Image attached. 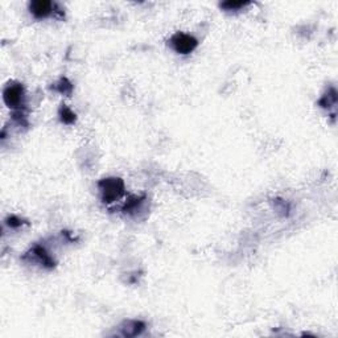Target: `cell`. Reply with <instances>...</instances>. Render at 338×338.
<instances>
[{"label":"cell","instance_id":"obj_1","mask_svg":"<svg viewBox=\"0 0 338 338\" xmlns=\"http://www.w3.org/2000/svg\"><path fill=\"white\" fill-rule=\"evenodd\" d=\"M98 189L99 196L103 204H114L119 201L124 193H126V185L120 177H106L98 181Z\"/></svg>","mask_w":338,"mask_h":338},{"label":"cell","instance_id":"obj_2","mask_svg":"<svg viewBox=\"0 0 338 338\" xmlns=\"http://www.w3.org/2000/svg\"><path fill=\"white\" fill-rule=\"evenodd\" d=\"M3 99L7 107L14 111L25 110V90L23 85L16 81L8 82L3 90Z\"/></svg>","mask_w":338,"mask_h":338},{"label":"cell","instance_id":"obj_3","mask_svg":"<svg viewBox=\"0 0 338 338\" xmlns=\"http://www.w3.org/2000/svg\"><path fill=\"white\" fill-rule=\"evenodd\" d=\"M168 45L172 48L177 54H186L193 53L198 47V40L196 37L192 36L185 32H176L171 39L168 40Z\"/></svg>","mask_w":338,"mask_h":338},{"label":"cell","instance_id":"obj_4","mask_svg":"<svg viewBox=\"0 0 338 338\" xmlns=\"http://www.w3.org/2000/svg\"><path fill=\"white\" fill-rule=\"evenodd\" d=\"M28 8H29L30 15L37 20L47 19V17L62 11L61 8H58V4L49 2V0H33V2H30Z\"/></svg>","mask_w":338,"mask_h":338},{"label":"cell","instance_id":"obj_5","mask_svg":"<svg viewBox=\"0 0 338 338\" xmlns=\"http://www.w3.org/2000/svg\"><path fill=\"white\" fill-rule=\"evenodd\" d=\"M27 258H30V262L33 260L37 264H40L41 267L47 269H53L54 267H56V260H54V258L52 256V254L41 245H35L33 247L23 256V259Z\"/></svg>","mask_w":338,"mask_h":338},{"label":"cell","instance_id":"obj_6","mask_svg":"<svg viewBox=\"0 0 338 338\" xmlns=\"http://www.w3.org/2000/svg\"><path fill=\"white\" fill-rule=\"evenodd\" d=\"M147 197L146 196H131L127 198L124 205L122 206V212L128 216H133L136 213H139L142 210L143 205L146 202Z\"/></svg>","mask_w":338,"mask_h":338},{"label":"cell","instance_id":"obj_7","mask_svg":"<svg viewBox=\"0 0 338 338\" xmlns=\"http://www.w3.org/2000/svg\"><path fill=\"white\" fill-rule=\"evenodd\" d=\"M126 328L123 329V335H127V337H135V335H139L144 329H146V324L143 321H138V320H131V321L124 322Z\"/></svg>","mask_w":338,"mask_h":338},{"label":"cell","instance_id":"obj_8","mask_svg":"<svg viewBox=\"0 0 338 338\" xmlns=\"http://www.w3.org/2000/svg\"><path fill=\"white\" fill-rule=\"evenodd\" d=\"M318 105L322 109L335 107V105H337V91H335L334 87H329L328 91L321 96V99L318 100Z\"/></svg>","mask_w":338,"mask_h":338},{"label":"cell","instance_id":"obj_9","mask_svg":"<svg viewBox=\"0 0 338 338\" xmlns=\"http://www.w3.org/2000/svg\"><path fill=\"white\" fill-rule=\"evenodd\" d=\"M58 116H60L61 123L66 124V126H72L77 120L76 113L66 105H61L60 110H58Z\"/></svg>","mask_w":338,"mask_h":338},{"label":"cell","instance_id":"obj_10","mask_svg":"<svg viewBox=\"0 0 338 338\" xmlns=\"http://www.w3.org/2000/svg\"><path fill=\"white\" fill-rule=\"evenodd\" d=\"M54 89L60 94H63V95H70V94L73 93V83L70 82L67 78L62 77V78L56 83Z\"/></svg>","mask_w":338,"mask_h":338},{"label":"cell","instance_id":"obj_11","mask_svg":"<svg viewBox=\"0 0 338 338\" xmlns=\"http://www.w3.org/2000/svg\"><path fill=\"white\" fill-rule=\"evenodd\" d=\"M249 2H225V3H221L219 6H221V8L225 11H239L242 10V8L247 7L249 6Z\"/></svg>","mask_w":338,"mask_h":338},{"label":"cell","instance_id":"obj_12","mask_svg":"<svg viewBox=\"0 0 338 338\" xmlns=\"http://www.w3.org/2000/svg\"><path fill=\"white\" fill-rule=\"evenodd\" d=\"M6 223H7L10 227H12V229H19V227H21L23 225H27V222H25L23 218H20V217H17V216L8 217V219L6 221Z\"/></svg>","mask_w":338,"mask_h":338}]
</instances>
